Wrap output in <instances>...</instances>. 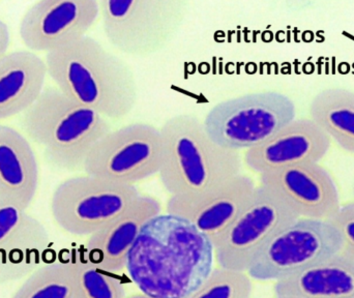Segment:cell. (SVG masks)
I'll return each instance as SVG.
<instances>
[{"instance_id":"cell-1","label":"cell","mask_w":354,"mask_h":298,"mask_svg":"<svg viewBox=\"0 0 354 298\" xmlns=\"http://www.w3.org/2000/svg\"><path fill=\"white\" fill-rule=\"evenodd\" d=\"M214 245L193 224L160 214L141 231L126 270L141 292L157 298H185L214 270Z\"/></svg>"},{"instance_id":"cell-2","label":"cell","mask_w":354,"mask_h":298,"mask_svg":"<svg viewBox=\"0 0 354 298\" xmlns=\"http://www.w3.org/2000/svg\"><path fill=\"white\" fill-rule=\"evenodd\" d=\"M44 59L56 89L110 122L126 118L136 106L138 86L132 68L93 37L77 39Z\"/></svg>"},{"instance_id":"cell-3","label":"cell","mask_w":354,"mask_h":298,"mask_svg":"<svg viewBox=\"0 0 354 298\" xmlns=\"http://www.w3.org/2000/svg\"><path fill=\"white\" fill-rule=\"evenodd\" d=\"M160 132L162 162L158 176L169 197L202 193L243 172L241 154L216 145L194 114L172 116Z\"/></svg>"},{"instance_id":"cell-4","label":"cell","mask_w":354,"mask_h":298,"mask_svg":"<svg viewBox=\"0 0 354 298\" xmlns=\"http://www.w3.org/2000/svg\"><path fill=\"white\" fill-rule=\"evenodd\" d=\"M20 126L52 167L68 172L83 171L89 152L113 129L109 120L66 97L54 85L46 86L20 116Z\"/></svg>"},{"instance_id":"cell-5","label":"cell","mask_w":354,"mask_h":298,"mask_svg":"<svg viewBox=\"0 0 354 298\" xmlns=\"http://www.w3.org/2000/svg\"><path fill=\"white\" fill-rule=\"evenodd\" d=\"M185 0H102L100 20L120 53L149 57L165 49L187 19Z\"/></svg>"},{"instance_id":"cell-6","label":"cell","mask_w":354,"mask_h":298,"mask_svg":"<svg viewBox=\"0 0 354 298\" xmlns=\"http://www.w3.org/2000/svg\"><path fill=\"white\" fill-rule=\"evenodd\" d=\"M297 118V106L288 95L258 91L218 102L202 122L216 145L239 152L261 145Z\"/></svg>"},{"instance_id":"cell-7","label":"cell","mask_w":354,"mask_h":298,"mask_svg":"<svg viewBox=\"0 0 354 298\" xmlns=\"http://www.w3.org/2000/svg\"><path fill=\"white\" fill-rule=\"evenodd\" d=\"M140 194L136 185L83 173L64 179L55 187L50 212L64 232L89 237L120 216Z\"/></svg>"},{"instance_id":"cell-8","label":"cell","mask_w":354,"mask_h":298,"mask_svg":"<svg viewBox=\"0 0 354 298\" xmlns=\"http://www.w3.org/2000/svg\"><path fill=\"white\" fill-rule=\"evenodd\" d=\"M342 239L326 220L297 218L277 231L247 270L253 281L277 282L340 253Z\"/></svg>"},{"instance_id":"cell-9","label":"cell","mask_w":354,"mask_h":298,"mask_svg":"<svg viewBox=\"0 0 354 298\" xmlns=\"http://www.w3.org/2000/svg\"><path fill=\"white\" fill-rule=\"evenodd\" d=\"M162 162L160 129L133 122L108 132L87 156L83 173L113 183L136 185L159 174Z\"/></svg>"},{"instance_id":"cell-10","label":"cell","mask_w":354,"mask_h":298,"mask_svg":"<svg viewBox=\"0 0 354 298\" xmlns=\"http://www.w3.org/2000/svg\"><path fill=\"white\" fill-rule=\"evenodd\" d=\"M297 218L299 216L276 192L258 183L235 220L214 241L216 266L247 272L266 241Z\"/></svg>"},{"instance_id":"cell-11","label":"cell","mask_w":354,"mask_h":298,"mask_svg":"<svg viewBox=\"0 0 354 298\" xmlns=\"http://www.w3.org/2000/svg\"><path fill=\"white\" fill-rule=\"evenodd\" d=\"M99 20L97 0H39L21 18L19 35L25 49L46 55L87 37Z\"/></svg>"},{"instance_id":"cell-12","label":"cell","mask_w":354,"mask_h":298,"mask_svg":"<svg viewBox=\"0 0 354 298\" xmlns=\"http://www.w3.org/2000/svg\"><path fill=\"white\" fill-rule=\"evenodd\" d=\"M299 218L328 221L341 206L338 187L320 162H303L259 175Z\"/></svg>"},{"instance_id":"cell-13","label":"cell","mask_w":354,"mask_h":298,"mask_svg":"<svg viewBox=\"0 0 354 298\" xmlns=\"http://www.w3.org/2000/svg\"><path fill=\"white\" fill-rule=\"evenodd\" d=\"M257 185L253 177L241 172L202 193L168 198L166 212L189 221L214 245L249 201Z\"/></svg>"},{"instance_id":"cell-14","label":"cell","mask_w":354,"mask_h":298,"mask_svg":"<svg viewBox=\"0 0 354 298\" xmlns=\"http://www.w3.org/2000/svg\"><path fill=\"white\" fill-rule=\"evenodd\" d=\"M330 139L310 118H295L268 140L245 151L243 165L257 175L303 162H320Z\"/></svg>"},{"instance_id":"cell-15","label":"cell","mask_w":354,"mask_h":298,"mask_svg":"<svg viewBox=\"0 0 354 298\" xmlns=\"http://www.w3.org/2000/svg\"><path fill=\"white\" fill-rule=\"evenodd\" d=\"M162 212L157 198L140 194L120 216L87 239L86 256L103 270H126L129 254L145 225Z\"/></svg>"},{"instance_id":"cell-16","label":"cell","mask_w":354,"mask_h":298,"mask_svg":"<svg viewBox=\"0 0 354 298\" xmlns=\"http://www.w3.org/2000/svg\"><path fill=\"white\" fill-rule=\"evenodd\" d=\"M45 59L26 49L10 51L0 59V124L22 115L43 93Z\"/></svg>"},{"instance_id":"cell-17","label":"cell","mask_w":354,"mask_h":298,"mask_svg":"<svg viewBox=\"0 0 354 298\" xmlns=\"http://www.w3.org/2000/svg\"><path fill=\"white\" fill-rule=\"evenodd\" d=\"M277 297L354 298V258L340 252L274 283Z\"/></svg>"},{"instance_id":"cell-18","label":"cell","mask_w":354,"mask_h":298,"mask_svg":"<svg viewBox=\"0 0 354 298\" xmlns=\"http://www.w3.org/2000/svg\"><path fill=\"white\" fill-rule=\"evenodd\" d=\"M39 185L37 156L22 133L0 124V196L28 209Z\"/></svg>"},{"instance_id":"cell-19","label":"cell","mask_w":354,"mask_h":298,"mask_svg":"<svg viewBox=\"0 0 354 298\" xmlns=\"http://www.w3.org/2000/svg\"><path fill=\"white\" fill-rule=\"evenodd\" d=\"M49 245L47 229L28 214L10 243L0 250V285L28 277L43 266Z\"/></svg>"},{"instance_id":"cell-20","label":"cell","mask_w":354,"mask_h":298,"mask_svg":"<svg viewBox=\"0 0 354 298\" xmlns=\"http://www.w3.org/2000/svg\"><path fill=\"white\" fill-rule=\"evenodd\" d=\"M309 118L340 149L354 154V91L328 87L310 102Z\"/></svg>"},{"instance_id":"cell-21","label":"cell","mask_w":354,"mask_h":298,"mask_svg":"<svg viewBox=\"0 0 354 298\" xmlns=\"http://www.w3.org/2000/svg\"><path fill=\"white\" fill-rule=\"evenodd\" d=\"M10 298H77L72 261L43 264L27 277Z\"/></svg>"},{"instance_id":"cell-22","label":"cell","mask_w":354,"mask_h":298,"mask_svg":"<svg viewBox=\"0 0 354 298\" xmlns=\"http://www.w3.org/2000/svg\"><path fill=\"white\" fill-rule=\"evenodd\" d=\"M76 278L77 298H126L124 283L113 272L93 263L88 257L72 261Z\"/></svg>"},{"instance_id":"cell-23","label":"cell","mask_w":354,"mask_h":298,"mask_svg":"<svg viewBox=\"0 0 354 298\" xmlns=\"http://www.w3.org/2000/svg\"><path fill=\"white\" fill-rule=\"evenodd\" d=\"M253 280L247 272L214 268L207 278L185 298H252Z\"/></svg>"},{"instance_id":"cell-24","label":"cell","mask_w":354,"mask_h":298,"mask_svg":"<svg viewBox=\"0 0 354 298\" xmlns=\"http://www.w3.org/2000/svg\"><path fill=\"white\" fill-rule=\"evenodd\" d=\"M27 216L26 208L0 196V250L10 243Z\"/></svg>"},{"instance_id":"cell-25","label":"cell","mask_w":354,"mask_h":298,"mask_svg":"<svg viewBox=\"0 0 354 298\" xmlns=\"http://www.w3.org/2000/svg\"><path fill=\"white\" fill-rule=\"evenodd\" d=\"M342 239L341 252L354 258V199L341 204L338 212L330 218Z\"/></svg>"},{"instance_id":"cell-26","label":"cell","mask_w":354,"mask_h":298,"mask_svg":"<svg viewBox=\"0 0 354 298\" xmlns=\"http://www.w3.org/2000/svg\"><path fill=\"white\" fill-rule=\"evenodd\" d=\"M10 43H12V35H10V27L0 18V59L10 52Z\"/></svg>"},{"instance_id":"cell-27","label":"cell","mask_w":354,"mask_h":298,"mask_svg":"<svg viewBox=\"0 0 354 298\" xmlns=\"http://www.w3.org/2000/svg\"><path fill=\"white\" fill-rule=\"evenodd\" d=\"M126 298H157V297H149V295H145V293L140 292V293H134V295H128Z\"/></svg>"},{"instance_id":"cell-28","label":"cell","mask_w":354,"mask_h":298,"mask_svg":"<svg viewBox=\"0 0 354 298\" xmlns=\"http://www.w3.org/2000/svg\"><path fill=\"white\" fill-rule=\"evenodd\" d=\"M353 199H354V181H353Z\"/></svg>"},{"instance_id":"cell-29","label":"cell","mask_w":354,"mask_h":298,"mask_svg":"<svg viewBox=\"0 0 354 298\" xmlns=\"http://www.w3.org/2000/svg\"><path fill=\"white\" fill-rule=\"evenodd\" d=\"M274 298H290V297H274Z\"/></svg>"}]
</instances>
